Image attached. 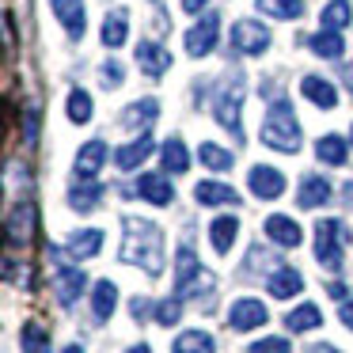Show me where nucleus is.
I'll return each instance as SVG.
<instances>
[{
	"label": "nucleus",
	"mask_w": 353,
	"mask_h": 353,
	"mask_svg": "<svg viewBox=\"0 0 353 353\" xmlns=\"http://www.w3.org/2000/svg\"><path fill=\"white\" fill-rule=\"evenodd\" d=\"M4 39H8V54H16V19H12V12L4 16Z\"/></svg>",
	"instance_id": "37998d69"
},
{
	"label": "nucleus",
	"mask_w": 353,
	"mask_h": 353,
	"mask_svg": "<svg viewBox=\"0 0 353 353\" xmlns=\"http://www.w3.org/2000/svg\"><path fill=\"white\" fill-rule=\"evenodd\" d=\"M345 198L353 201V179H350V183H345Z\"/></svg>",
	"instance_id": "8fccbe9b"
},
{
	"label": "nucleus",
	"mask_w": 353,
	"mask_h": 353,
	"mask_svg": "<svg viewBox=\"0 0 353 353\" xmlns=\"http://www.w3.org/2000/svg\"><path fill=\"white\" fill-rule=\"evenodd\" d=\"M239 107H243V88L232 84L224 88L221 95H216V122L224 125V130H232V137L243 141V125H239Z\"/></svg>",
	"instance_id": "423d86ee"
},
{
	"label": "nucleus",
	"mask_w": 353,
	"mask_h": 353,
	"mask_svg": "<svg viewBox=\"0 0 353 353\" xmlns=\"http://www.w3.org/2000/svg\"><path fill=\"white\" fill-rule=\"evenodd\" d=\"M251 194L254 198H266V201H274V198H281L285 194V175L277 168H251Z\"/></svg>",
	"instance_id": "9d476101"
},
{
	"label": "nucleus",
	"mask_w": 353,
	"mask_h": 353,
	"mask_svg": "<svg viewBox=\"0 0 353 353\" xmlns=\"http://www.w3.org/2000/svg\"><path fill=\"white\" fill-rule=\"evenodd\" d=\"M259 12L277 19H300L304 16V0H259Z\"/></svg>",
	"instance_id": "72a5a7b5"
},
{
	"label": "nucleus",
	"mask_w": 353,
	"mask_h": 353,
	"mask_svg": "<svg viewBox=\"0 0 353 353\" xmlns=\"http://www.w3.org/2000/svg\"><path fill=\"white\" fill-rule=\"evenodd\" d=\"M156 114H160V103H156V99L133 103V107L122 114V125H130V130H148V125L156 122Z\"/></svg>",
	"instance_id": "393cba45"
},
{
	"label": "nucleus",
	"mask_w": 353,
	"mask_h": 353,
	"mask_svg": "<svg viewBox=\"0 0 353 353\" xmlns=\"http://www.w3.org/2000/svg\"><path fill=\"white\" fill-rule=\"evenodd\" d=\"M99 77H103V84H107V88H118V84H122V65H118V61H107V65L99 69Z\"/></svg>",
	"instance_id": "a19ab883"
},
{
	"label": "nucleus",
	"mask_w": 353,
	"mask_h": 353,
	"mask_svg": "<svg viewBox=\"0 0 353 353\" xmlns=\"http://www.w3.org/2000/svg\"><path fill=\"white\" fill-rule=\"evenodd\" d=\"M350 19H353L350 0H330L327 8H323L319 23H323V31H342V27H350Z\"/></svg>",
	"instance_id": "a878e982"
},
{
	"label": "nucleus",
	"mask_w": 353,
	"mask_h": 353,
	"mask_svg": "<svg viewBox=\"0 0 353 353\" xmlns=\"http://www.w3.org/2000/svg\"><path fill=\"white\" fill-rule=\"evenodd\" d=\"M270 46V31L262 23H251V19H239L236 27H232V50L236 54H262V50Z\"/></svg>",
	"instance_id": "0eeeda50"
},
{
	"label": "nucleus",
	"mask_w": 353,
	"mask_h": 353,
	"mask_svg": "<svg viewBox=\"0 0 353 353\" xmlns=\"http://www.w3.org/2000/svg\"><path fill=\"white\" fill-rule=\"evenodd\" d=\"M23 125H27V130H23V141H27V145H34V141H39V107L27 110Z\"/></svg>",
	"instance_id": "ea45409f"
},
{
	"label": "nucleus",
	"mask_w": 353,
	"mask_h": 353,
	"mask_svg": "<svg viewBox=\"0 0 353 353\" xmlns=\"http://www.w3.org/2000/svg\"><path fill=\"white\" fill-rule=\"evenodd\" d=\"M107 163V145L103 141H88L84 148L77 152V175L80 179H95V171Z\"/></svg>",
	"instance_id": "6ab92c4d"
},
{
	"label": "nucleus",
	"mask_w": 353,
	"mask_h": 353,
	"mask_svg": "<svg viewBox=\"0 0 353 353\" xmlns=\"http://www.w3.org/2000/svg\"><path fill=\"white\" fill-rule=\"evenodd\" d=\"M323 323V312L315 304H300V307H292L289 315H285V327L292 330V334H300V330H315Z\"/></svg>",
	"instance_id": "bb28decb"
},
{
	"label": "nucleus",
	"mask_w": 353,
	"mask_h": 353,
	"mask_svg": "<svg viewBox=\"0 0 353 353\" xmlns=\"http://www.w3.org/2000/svg\"><path fill=\"white\" fill-rule=\"evenodd\" d=\"M300 92L307 95V99L315 103V107H334L338 103V92H334V84L330 80H323V77H304V84H300Z\"/></svg>",
	"instance_id": "5701e85b"
},
{
	"label": "nucleus",
	"mask_w": 353,
	"mask_h": 353,
	"mask_svg": "<svg viewBox=\"0 0 353 353\" xmlns=\"http://www.w3.org/2000/svg\"><path fill=\"white\" fill-rule=\"evenodd\" d=\"M19 350L23 353H50V330H42L39 323H23V330H19Z\"/></svg>",
	"instance_id": "7c9ffc66"
},
{
	"label": "nucleus",
	"mask_w": 353,
	"mask_h": 353,
	"mask_svg": "<svg viewBox=\"0 0 353 353\" xmlns=\"http://www.w3.org/2000/svg\"><path fill=\"white\" fill-rule=\"evenodd\" d=\"M65 353H84V350H80V345H69V350H65Z\"/></svg>",
	"instance_id": "3c124183"
},
{
	"label": "nucleus",
	"mask_w": 353,
	"mask_h": 353,
	"mask_svg": "<svg viewBox=\"0 0 353 353\" xmlns=\"http://www.w3.org/2000/svg\"><path fill=\"white\" fill-rule=\"evenodd\" d=\"M216 34H221V19L205 16L201 23H194L190 31H186V54H190V57H205L209 50L216 46Z\"/></svg>",
	"instance_id": "1a4fd4ad"
},
{
	"label": "nucleus",
	"mask_w": 353,
	"mask_h": 353,
	"mask_svg": "<svg viewBox=\"0 0 353 353\" xmlns=\"http://www.w3.org/2000/svg\"><path fill=\"white\" fill-rule=\"evenodd\" d=\"M160 160H163V168H168L171 175H183V171L190 168V156H186L183 141H168V145L160 148Z\"/></svg>",
	"instance_id": "f704fd0d"
},
{
	"label": "nucleus",
	"mask_w": 353,
	"mask_h": 353,
	"mask_svg": "<svg viewBox=\"0 0 353 353\" xmlns=\"http://www.w3.org/2000/svg\"><path fill=\"white\" fill-rule=\"evenodd\" d=\"M99 201H103V186H99V183H92V179H80V183H72L69 205L77 209V213H92Z\"/></svg>",
	"instance_id": "f3484780"
},
{
	"label": "nucleus",
	"mask_w": 353,
	"mask_h": 353,
	"mask_svg": "<svg viewBox=\"0 0 353 353\" xmlns=\"http://www.w3.org/2000/svg\"><path fill=\"white\" fill-rule=\"evenodd\" d=\"M54 16L69 31V39H84V0H54Z\"/></svg>",
	"instance_id": "ddd939ff"
},
{
	"label": "nucleus",
	"mask_w": 353,
	"mask_h": 353,
	"mask_svg": "<svg viewBox=\"0 0 353 353\" xmlns=\"http://www.w3.org/2000/svg\"><path fill=\"white\" fill-rule=\"evenodd\" d=\"M130 312H133V319H148V312H152V304H148V300L145 296H137V300H133V304H130Z\"/></svg>",
	"instance_id": "79ce46f5"
},
{
	"label": "nucleus",
	"mask_w": 353,
	"mask_h": 353,
	"mask_svg": "<svg viewBox=\"0 0 353 353\" xmlns=\"http://www.w3.org/2000/svg\"><path fill=\"white\" fill-rule=\"evenodd\" d=\"M292 345L285 342V338H262V342H251V350L247 353H289Z\"/></svg>",
	"instance_id": "58836bf2"
},
{
	"label": "nucleus",
	"mask_w": 353,
	"mask_h": 353,
	"mask_svg": "<svg viewBox=\"0 0 353 353\" xmlns=\"http://www.w3.org/2000/svg\"><path fill=\"white\" fill-rule=\"evenodd\" d=\"M125 239H122V262L141 266L148 277L163 274V232L145 216H125L122 221Z\"/></svg>",
	"instance_id": "f257e3e1"
},
{
	"label": "nucleus",
	"mask_w": 353,
	"mask_h": 353,
	"mask_svg": "<svg viewBox=\"0 0 353 353\" xmlns=\"http://www.w3.org/2000/svg\"><path fill=\"white\" fill-rule=\"evenodd\" d=\"M266 236L274 239L277 247H300V239H304V232H300V224L292 221V216H285V213H274V216H266Z\"/></svg>",
	"instance_id": "9b49d317"
},
{
	"label": "nucleus",
	"mask_w": 353,
	"mask_h": 353,
	"mask_svg": "<svg viewBox=\"0 0 353 353\" xmlns=\"http://www.w3.org/2000/svg\"><path fill=\"white\" fill-rule=\"evenodd\" d=\"M148 156H152V141H148L145 133H141L137 141H130V145L118 148V152H114V163H118L122 171H133V168H141V163H145Z\"/></svg>",
	"instance_id": "a211bd4d"
},
{
	"label": "nucleus",
	"mask_w": 353,
	"mask_h": 353,
	"mask_svg": "<svg viewBox=\"0 0 353 353\" xmlns=\"http://www.w3.org/2000/svg\"><path fill=\"white\" fill-rule=\"evenodd\" d=\"M338 315H342V323L353 330V300H345V304H342V312H338Z\"/></svg>",
	"instance_id": "c03bdc74"
},
{
	"label": "nucleus",
	"mask_w": 353,
	"mask_h": 353,
	"mask_svg": "<svg viewBox=\"0 0 353 353\" xmlns=\"http://www.w3.org/2000/svg\"><path fill=\"white\" fill-rule=\"evenodd\" d=\"M315 156H319L323 163H330V168H342L345 156H350V148H345V141H342V137L327 133V137H319V145H315Z\"/></svg>",
	"instance_id": "c85d7f7f"
},
{
	"label": "nucleus",
	"mask_w": 353,
	"mask_h": 353,
	"mask_svg": "<svg viewBox=\"0 0 353 353\" xmlns=\"http://www.w3.org/2000/svg\"><path fill=\"white\" fill-rule=\"evenodd\" d=\"M262 145L274 148V152L296 156L300 152V125H296V110L289 99H277L266 110V122H262Z\"/></svg>",
	"instance_id": "f03ea898"
},
{
	"label": "nucleus",
	"mask_w": 353,
	"mask_h": 353,
	"mask_svg": "<svg viewBox=\"0 0 353 353\" xmlns=\"http://www.w3.org/2000/svg\"><path fill=\"white\" fill-rule=\"evenodd\" d=\"M266 319H270L266 304L254 300V296H239L236 304H232V312H228V327L232 330H254V327H262Z\"/></svg>",
	"instance_id": "6e6552de"
},
{
	"label": "nucleus",
	"mask_w": 353,
	"mask_h": 353,
	"mask_svg": "<svg viewBox=\"0 0 353 353\" xmlns=\"http://www.w3.org/2000/svg\"><path fill=\"white\" fill-rule=\"evenodd\" d=\"M84 285H88L84 270L65 266V270H57V274H54V292H57V300H61V304H77L80 292H84Z\"/></svg>",
	"instance_id": "f8f14e48"
},
{
	"label": "nucleus",
	"mask_w": 353,
	"mask_h": 353,
	"mask_svg": "<svg viewBox=\"0 0 353 353\" xmlns=\"http://www.w3.org/2000/svg\"><path fill=\"white\" fill-rule=\"evenodd\" d=\"M266 289H270V296L289 300V296H296V292L304 289V277H300V270H292V266H277L274 274H270Z\"/></svg>",
	"instance_id": "4468645a"
},
{
	"label": "nucleus",
	"mask_w": 353,
	"mask_h": 353,
	"mask_svg": "<svg viewBox=\"0 0 353 353\" xmlns=\"http://www.w3.org/2000/svg\"><path fill=\"white\" fill-rule=\"evenodd\" d=\"M69 122H77V125H84V122H92V95L84 92V88H77V92L69 95Z\"/></svg>",
	"instance_id": "e433bc0d"
},
{
	"label": "nucleus",
	"mask_w": 353,
	"mask_h": 353,
	"mask_svg": "<svg viewBox=\"0 0 353 353\" xmlns=\"http://www.w3.org/2000/svg\"><path fill=\"white\" fill-rule=\"evenodd\" d=\"M34 221H39V209L31 205V201H19V205H12L8 209V243L12 247H23V243H31V236H34Z\"/></svg>",
	"instance_id": "39448f33"
},
{
	"label": "nucleus",
	"mask_w": 353,
	"mask_h": 353,
	"mask_svg": "<svg viewBox=\"0 0 353 353\" xmlns=\"http://www.w3.org/2000/svg\"><path fill=\"white\" fill-rule=\"evenodd\" d=\"M342 243H345V228L338 221L315 224V259L327 270H342Z\"/></svg>",
	"instance_id": "20e7f679"
},
{
	"label": "nucleus",
	"mask_w": 353,
	"mask_h": 353,
	"mask_svg": "<svg viewBox=\"0 0 353 353\" xmlns=\"http://www.w3.org/2000/svg\"><path fill=\"white\" fill-rule=\"evenodd\" d=\"M327 198H330V183H327V179H319V175H304V183H300V194H296L300 209H319Z\"/></svg>",
	"instance_id": "412c9836"
},
{
	"label": "nucleus",
	"mask_w": 353,
	"mask_h": 353,
	"mask_svg": "<svg viewBox=\"0 0 353 353\" xmlns=\"http://www.w3.org/2000/svg\"><path fill=\"white\" fill-rule=\"evenodd\" d=\"M307 46H312L319 57H327V61H338V57L345 54L342 31H319V34H312V42H307Z\"/></svg>",
	"instance_id": "cd10ccee"
},
{
	"label": "nucleus",
	"mask_w": 353,
	"mask_h": 353,
	"mask_svg": "<svg viewBox=\"0 0 353 353\" xmlns=\"http://www.w3.org/2000/svg\"><path fill=\"white\" fill-rule=\"evenodd\" d=\"M327 292H330L334 300H345V285H342V281H330V285H327Z\"/></svg>",
	"instance_id": "49530a36"
},
{
	"label": "nucleus",
	"mask_w": 353,
	"mask_h": 353,
	"mask_svg": "<svg viewBox=\"0 0 353 353\" xmlns=\"http://www.w3.org/2000/svg\"><path fill=\"white\" fill-rule=\"evenodd\" d=\"M137 65L145 77H163V72L171 69V54L163 46H156V42H141L137 46Z\"/></svg>",
	"instance_id": "2eb2a0df"
},
{
	"label": "nucleus",
	"mask_w": 353,
	"mask_h": 353,
	"mask_svg": "<svg viewBox=\"0 0 353 353\" xmlns=\"http://www.w3.org/2000/svg\"><path fill=\"white\" fill-rule=\"evenodd\" d=\"M125 34H130V27H125V12H122V8L110 12V16L103 19V46L118 50V46L125 42Z\"/></svg>",
	"instance_id": "473e14b6"
},
{
	"label": "nucleus",
	"mask_w": 353,
	"mask_h": 353,
	"mask_svg": "<svg viewBox=\"0 0 353 353\" xmlns=\"http://www.w3.org/2000/svg\"><path fill=\"white\" fill-rule=\"evenodd\" d=\"M205 4H209V0H183V8L190 12V16H198V12L205 8Z\"/></svg>",
	"instance_id": "a18cd8bd"
},
{
	"label": "nucleus",
	"mask_w": 353,
	"mask_h": 353,
	"mask_svg": "<svg viewBox=\"0 0 353 353\" xmlns=\"http://www.w3.org/2000/svg\"><path fill=\"white\" fill-rule=\"evenodd\" d=\"M236 236H239V221H236V216H216L213 228H209V239H213V251L216 254H228L232 243H236Z\"/></svg>",
	"instance_id": "4be33fe9"
},
{
	"label": "nucleus",
	"mask_w": 353,
	"mask_h": 353,
	"mask_svg": "<svg viewBox=\"0 0 353 353\" xmlns=\"http://www.w3.org/2000/svg\"><path fill=\"white\" fill-rule=\"evenodd\" d=\"M179 319H183V296H168L156 304V323L160 327H175Z\"/></svg>",
	"instance_id": "4c0bfd02"
},
{
	"label": "nucleus",
	"mask_w": 353,
	"mask_h": 353,
	"mask_svg": "<svg viewBox=\"0 0 353 353\" xmlns=\"http://www.w3.org/2000/svg\"><path fill=\"white\" fill-rule=\"evenodd\" d=\"M130 353H152V350H148V345H145V342H141V345H133V350H130Z\"/></svg>",
	"instance_id": "09e8293b"
},
{
	"label": "nucleus",
	"mask_w": 353,
	"mask_h": 353,
	"mask_svg": "<svg viewBox=\"0 0 353 353\" xmlns=\"http://www.w3.org/2000/svg\"><path fill=\"white\" fill-rule=\"evenodd\" d=\"M198 160L205 163V168H213V171H228L232 163H236V160H232V152H228V148L213 145V141H205V145L198 148Z\"/></svg>",
	"instance_id": "c9c22d12"
},
{
	"label": "nucleus",
	"mask_w": 353,
	"mask_h": 353,
	"mask_svg": "<svg viewBox=\"0 0 353 353\" xmlns=\"http://www.w3.org/2000/svg\"><path fill=\"white\" fill-rule=\"evenodd\" d=\"M175 289L179 296H201V292L213 289V274L198 266V254L190 247H179L175 254Z\"/></svg>",
	"instance_id": "7ed1b4c3"
},
{
	"label": "nucleus",
	"mask_w": 353,
	"mask_h": 353,
	"mask_svg": "<svg viewBox=\"0 0 353 353\" xmlns=\"http://www.w3.org/2000/svg\"><path fill=\"white\" fill-rule=\"evenodd\" d=\"M194 198H198L201 205H239V194L224 183H213V179L194 186Z\"/></svg>",
	"instance_id": "dca6fc26"
},
{
	"label": "nucleus",
	"mask_w": 353,
	"mask_h": 353,
	"mask_svg": "<svg viewBox=\"0 0 353 353\" xmlns=\"http://www.w3.org/2000/svg\"><path fill=\"white\" fill-rule=\"evenodd\" d=\"M114 304H118L114 281H95V292H92V312H95V319H110Z\"/></svg>",
	"instance_id": "c756f323"
},
{
	"label": "nucleus",
	"mask_w": 353,
	"mask_h": 353,
	"mask_svg": "<svg viewBox=\"0 0 353 353\" xmlns=\"http://www.w3.org/2000/svg\"><path fill=\"white\" fill-rule=\"evenodd\" d=\"M307 353H338V350H334V345H327V342H323V345H312Z\"/></svg>",
	"instance_id": "de8ad7c7"
},
{
	"label": "nucleus",
	"mask_w": 353,
	"mask_h": 353,
	"mask_svg": "<svg viewBox=\"0 0 353 353\" xmlns=\"http://www.w3.org/2000/svg\"><path fill=\"white\" fill-rule=\"evenodd\" d=\"M137 194L145 201H152V205H171V198H175V190H171V183L163 175H141Z\"/></svg>",
	"instance_id": "aec40b11"
},
{
	"label": "nucleus",
	"mask_w": 353,
	"mask_h": 353,
	"mask_svg": "<svg viewBox=\"0 0 353 353\" xmlns=\"http://www.w3.org/2000/svg\"><path fill=\"white\" fill-rule=\"evenodd\" d=\"M103 251V232L99 228H84L69 239V254L72 259H92V254Z\"/></svg>",
	"instance_id": "b1692460"
},
{
	"label": "nucleus",
	"mask_w": 353,
	"mask_h": 353,
	"mask_svg": "<svg viewBox=\"0 0 353 353\" xmlns=\"http://www.w3.org/2000/svg\"><path fill=\"white\" fill-rule=\"evenodd\" d=\"M175 353H216V345L205 330H183L175 338Z\"/></svg>",
	"instance_id": "2f4dec72"
}]
</instances>
